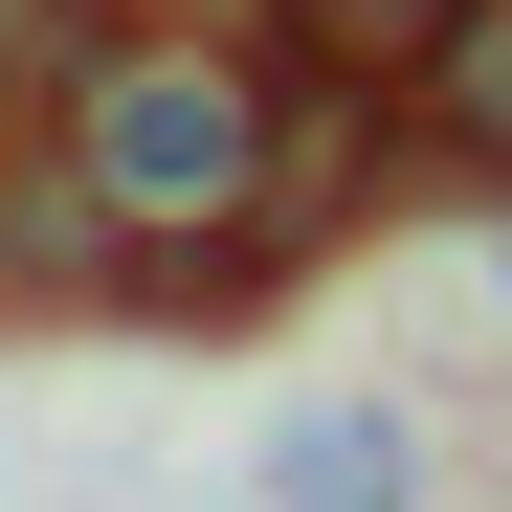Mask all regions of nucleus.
Wrapping results in <instances>:
<instances>
[{
  "instance_id": "1",
  "label": "nucleus",
  "mask_w": 512,
  "mask_h": 512,
  "mask_svg": "<svg viewBox=\"0 0 512 512\" xmlns=\"http://www.w3.org/2000/svg\"><path fill=\"white\" fill-rule=\"evenodd\" d=\"M134 312V201L67 134H0V334H90Z\"/></svg>"
},
{
  "instance_id": "2",
  "label": "nucleus",
  "mask_w": 512,
  "mask_h": 512,
  "mask_svg": "<svg viewBox=\"0 0 512 512\" xmlns=\"http://www.w3.org/2000/svg\"><path fill=\"white\" fill-rule=\"evenodd\" d=\"M423 490H446V446H423L401 379H334L268 423V512H423Z\"/></svg>"
},
{
  "instance_id": "3",
  "label": "nucleus",
  "mask_w": 512,
  "mask_h": 512,
  "mask_svg": "<svg viewBox=\"0 0 512 512\" xmlns=\"http://www.w3.org/2000/svg\"><path fill=\"white\" fill-rule=\"evenodd\" d=\"M401 156H423V179H490V201H512V0H468V23L401 67Z\"/></svg>"
},
{
  "instance_id": "4",
  "label": "nucleus",
  "mask_w": 512,
  "mask_h": 512,
  "mask_svg": "<svg viewBox=\"0 0 512 512\" xmlns=\"http://www.w3.org/2000/svg\"><path fill=\"white\" fill-rule=\"evenodd\" d=\"M446 23H468V0H268V45H290V67H379V90H401Z\"/></svg>"
},
{
  "instance_id": "5",
  "label": "nucleus",
  "mask_w": 512,
  "mask_h": 512,
  "mask_svg": "<svg viewBox=\"0 0 512 512\" xmlns=\"http://www.w3.org/2000/svg\"><path fill=\"white\" fill-rule=\"evenodd\" d=\"M490 290H512V201H490Z\"/></svg>"
}]
</instances>
